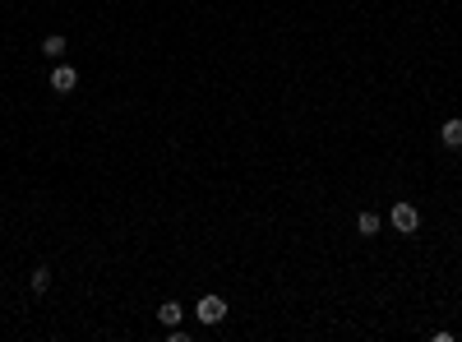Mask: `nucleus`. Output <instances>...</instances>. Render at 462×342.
<instances>
[{"instance_id":"1","label":"nucleus","mask_w":462,"mask_h":342,"mask_svg":"<svg viewBox=\"0 0 462 342\" xmlns=\"http://www.w3.org/2000/svg\"><path fill=\"white\" fill-rule=\"evenodd\" d=\"M388 222H393V232H402V236H411L421 227V213H416V204H393V213H388Z\"/></svg>"},{"instance_id":"2","label":"nucleus","mask_w":462,"mask_h":342,"mask_svg":"<svg viewBox=\"0 0 462 342\" xmlns=\"http://www.w3.org/2000/svg\"><path fill=\"white\" fill-rule=\"evenodd\" d=\"M194 320L199 324H222V320H227V301H222V296H204L194 305Z\"/></svg>"},{"instance_id":"3","label":"nucleus","mask_w":462,"mask_h":342,"mask_svg":"<svg viewBox=\"0 0 462 342\" xmlns=\"http://www.w3.org/2000/svg\"><path fill=\"white\" fill-rule=\"evenodd\" d=\"M74 84H79V70H74V65H55V70H51V93H60V98H65V93H74Z\"/></svg>"},{"instance_id":"4","label":"nucleus","mask_w":462,"mask_h":342,"mask_svg":"<svg viewBox=\"0 0 462 342\" xmlns=\"http://www.w3.org/2000/svg\"><path fill=\"white\" fill-rule=\"evenodd\" d=\"M440 139H444V148H462V121H458V116L440 125Z\"/></svg>"},{"instance_id":"5","label":"nucleus","mask_w":462,"mask_h":342,"mask_svg":"<svg viewBox=\"0 0 462 342\" xmlns=\"http://www.w3.org/2000/svg\"><path fill=\"white\" fill-rule=\"evenodd\" d=\"M180 315H185V305H180V301H162V310H157V320H162L166 329H176Z\"/></svg>"},{"instance_id":"6","label":"nucleus","mask_w":462,"mask_h":342,"mask_svg":"<svg viewBox=\"0 0 462 342\" xmlns=\"http://www.w3.org/2000/svg\"><path fill=\"white\" fill-rule=\"evenodd\" d=\"M42 51H46V60H60V55H65V37H60V33L42 37Z\"/></svg>"},{"instance_id":"7","label":"nucleus","mask_w":462,"mask_h":342,"mask_svg":"<svg viewBox=\"0 0 462 342\" xmlns=\"http://www.w3.org/2000/svg\"><path fill=\"white\" fill-rule=\"evenodd\" d=\"M356 232L374 236V232H379V213H361V218H356Z\"/></svg>"},{"instance_id":"8","label":"nucleus","mask_w":462,"mask_h":342,"mask_svg":"<svg viewBox=\"0 0 462 342\" xmlns=\"http://www.w3.org/2000/svg\"><path fill=\"white\" fill-rule=\"evenodd\" d=\"M28 287H33V291H46V287H51V268H33Z\"/></svg>"}]
</instances>
